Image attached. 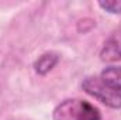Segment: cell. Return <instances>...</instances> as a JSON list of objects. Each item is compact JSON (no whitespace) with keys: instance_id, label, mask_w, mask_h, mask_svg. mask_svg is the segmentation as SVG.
I'll list each match as a JSON object with an SVG mask.
<instances>
[{"instance_id":"6","label":"cell","mask_w":121,"mask_h":120,"mask_svg":"<svg viewBox=\"0 0 121 120\" xmlns=\"http://www.w3.org/2000/svg\"><path fill=\"white\" fill-rule=\"evenodd\" d=\"M99 6L104 10H107L108 13H121V1H116V0H111V1H100Z\"/></svg>"},{"instance_id":"4","label":"cell","mask_w":121,"mask_h":120,"mask_svg":"<svg viewBox=\"0 0 121 120\" xmlns=\"http://www.w3.org/2000/svg\"><path fill=\"white\" fill-rule=\"evenodd\" d=\"M101 81L110 88L121 92V66H108L101 72Z\"/></svg>"},{"instance_id":"1","label":"cell","mask_w":121,"mask_h":120,"mask_svg":"<svg viewBox=\"0 0 121 120\" xmlns=\"http://www.w3.org/2000/svg\"><path fill=\"white\" fill-rule=\"evenodd\" d=\"M54 120H101L100 112L86 100L70 99L62 102L54 112Z\"/></svg>"},{"instance_id":"2","label":"cell","mask_w":121,"mask_h":120,"mask_svg":"<svg viewBox=\"0 0 121 120\" xmlns=\"http://www.w3.org/2000/svg\"><path fill=\"white\" fill-rule=\"evenodd\" d=\"M82 88L90 96L96 97L97 100H100L106 106L113 107V109H120L121 107V92L110 88L107 83H104L101 81V78L87 76L83 81Z\"/></svg>"},{"instance_id":"3","label":"cell","mask_w":121,"mask_h":120,"mask_svg":"<svg viewBox=\"0 0 121 120\" xmlns=\"http://www.w3.org/2000/svg\"><path fill=\"white\" fill-rule=\"evenodd\" d=\"M100 55L103 61L108 62L121 60V26L108 37Z\"/></svg>"},{"instance_id":"5","label":"cell","mask_w":121,"mask_h":120,"mask_svg":"<svg viewBox=\"0 0 121 120\" xmlns=\"http://www.w3.org/2000/svg\"><path fill=\"white\" fill-rule=\"evenodd\" d=\"M58 61H59V57L55 52H47L35 61L34 68L39 75H45L58 64Z\"/></svg>"}]
</instances>
